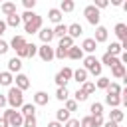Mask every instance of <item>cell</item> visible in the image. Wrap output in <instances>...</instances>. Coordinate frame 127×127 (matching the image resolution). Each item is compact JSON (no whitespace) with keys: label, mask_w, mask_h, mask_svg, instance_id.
I'll use <instances>...</instances> for the list:
<instances>
[{"label":"cell","mask_w":127,"mask_h":127,"mask_svg":"<svg viewBox=\"0 0 127 127\" xmlns=\"http://www.w3.org/2000/svg\"><path fill=\"white\" fill-rule=\"evenodd\" d=\"M6 101L10 103V109H18L24 105V91H20L18 87H10L8 89V95H6Z\"/></svg>","instance_id":"6da1fadb"},{"label":"cell","mask_w":127,"mask_h":127,"mask_svg":"<svg viewBox=\"0 0 127 127\" xmlns=\"http://www.w3.org/2000/svg\"><path fill=\"white\" fill-rule=\"evenodd\" d=\"M2 119H6L10 127H22V123H24V115L16 109H6L2 113Z\"/></svg>","instance_id":"7a4b0ae2"},{"label":"cell","mask_w":127,"mask_h":127,"mask_svg":"<svg viewBox=\"0 0 127 127\" xmlns=\"http://www.w3.org/2000/svg\"><path fill=\"white\" fill-rule=\"evenodd\" d=\"M83 69L91 71L93 75H101V62L95 56H87V58H83Z\"/></svg>","instance_id":"3957f363"},{"label":"cell","mask_w":127,"mask_h":127,"mask_svg":"<svg viewBox=\"0 0 127 127\" xmlns=\"http://www.w3.org/2000/svg\"><path fill=\"white\" fill-rule=\"evenodd\" d=\"M83 16L87 18V22H89L91 26H99L101 14H99V10H97L93 4H89V6H85V8H83Z\"/></svg>","instance_id":"277c9868"},{"label":"cell","mask_w":127,"mask_h":127,"mask_svg":"<svg viewBox=\"0 0 127 127\" xmlns=\"http://www.w3.org/2000/svg\"><path fill=\"white\" fill-rule=\"evenodd\" d=\"M42 24H44L42 16L34 14V16H32V20H28V22L24 24V32H26V34H36V32H40V30H42Z\"/></svg>","instance_id":"5b68a950"},{"label":"cell","mask_w":127,"mask_h":127,"mask_svg":"<svg viewBox=\"0 0 127 127\" xmlns=\"http://www.w3.org/2000/svg\"><path fill=\"white\" fill-rule=\"evenodd\" d=\"M71 75H73V69H71V67L60 69V71L56 73V83H58V87H65V83L71 79Z\"/></svg>","instance_id":"8992f818"},{"label":"cell","mask_w":127,"mask_h":127,"mask_svg":"<svg viewBox=\"0 0 127 127\" xmlns=\"http://www.w3.org/2000/svg\"><path fill=\"white\" fill-rule=\"evenodd\" d=\"M36 54H38V46H34V44H28V42H26V46H24L22 50H18V52H16V58H20V60H22V58H34Z\"/></svg>","instance_id":"52a82bcc"},{"label":"cell","mask_w":127,"mask_h":127,"mask_svg":"<svg viewBox=\"0 0 127 127\" xmlns=\"http://www.w3.org/2000/svg\"><path fill=\"white\" fill-rule=\"evenodd\" d=\"M38 54H40L42 62H52L54 60V48H50V44H42L38 48Z\"/></svg>","instance_id":"ba28073f"},{"label":"cell","mask_w":127,"mask_h":127,"mask_svg":"<svg viewBox=\"0 0 127 127\" xmlns=\"http://www.w3.org/2000/svg\"><path fill=\"white\" fill-rule=\"evenodd\" d=\"M16 85L14 87H18L20 91H26L28 87H30V79H28V75H24V73H16Z\"/></svg>","instance_id":"9c48e42d"},{"label":"cell","mask_w":127,"mask_h":127,"mask_svg":"<svg viewBox=\"0 0 127 127\" xmlns=\"http://www.w3.org/2000/svg\"><path fill=\"white\" fill-rule=\"evenodd\" d=\"M97 50V44L93 42V38H85L81 42V52H87L89 56H93V52Z\"/></svg>","instance_id":"30bf717a"},{"label":"cell","mask_w":127,"mask_h":127,"mask_svg":"<svg viewBox=\"0 0 127 127\" xmlns=\"http://www.w3.org/2000/svg\"><path fill=\"white\" fill-rule=\"evenodd\" d=\"M115 36L121 40V44H123V42H127V26H125L123 22L115 24Z\"/></svg>","instance_id":"8fae6325"},{"label":"cell","mask_w":127,"mask_h":127,"mask_svg":"<svg viewBox=\"0 0 127 127\" xmlns=\"http://www.w3.org/2000/svg\"><path fill=\"white\" fill-rule=\"evenodd\" d=\"M38 36H40L42 44H50V42L54 40V32H52V28H42V30L38 32Z\"/></svg>","instance_id":"7c38bea8"},{"label":"cell","mask_w":127,"mask_h":127,"mask_svg":"<svg viewBox=\"0 0 127 127\" xmlns=\"http://www.w3.org/2000/svg\"><path fill=\"white\" fill-rule=\"evenodd\" d=\"M105 40H107V28L97 26V28H95V38H93V42H95V44H101V42H105Z\"/></svg>","instance_id":"4fadbf2b"},{"label":"cell","mask_w":127,"mask_h":127,"mask_svg":"<svg viewBox=\"0 0 127 127\" xmlns=\"http://www.w3.org/2000/svg\"><path fill=\"white\" fill-rule=\"evenodd\" d=\"M8 46H10L12 50H16V52H18V50H22V48L26 46V38H24V36H14V38H12V42H10Z\"/></svg>","instance_id":"5bb4252c"},{"label":"cell","mask_w":127,"mask_h":127,"mask_svg":"<svg viewBox=\"0 0 127 127\" xmlns=\"http://www.w3.org/2000/svg\"><path fill=\"white\" fill-rule=\"evenodd\" d=\"M67 58H69V60H83V52H81V48L73 44V46L67 50Z\"/></svg>","instance_id":"9a60e30c"},{"label":"cell","mask_w":127,"mask_h":127,"mask_svg":"<svg viewBox=\"0 0 127 127\" xmlns=\"http://www.w3.org/2000/svg\"><path fill=\"white\" fill-rule=\"evenodd\" d=\"M101 64H105V65H109V67H115V65H117V64H121V62H119V58H117V56H111V54H107V52H105V54H103V58H101Z\"/></svg>","instance_id":"2e32d148"},{"label":"cell","mask_w":127,"mask_h":127,"mask_svg":"<svg viewBox=\"0 0 127 127\" xmlns=\"http://www.w3.org/2000/svg\"><path fill=\"white\" fill-rule=\"evenodd\" d=\"M20 69H22V60L20 58H12L8 62V71L10 73H20Z\"/></svg>","instance_id":"e0dca14e"},{"label":"cell","mask_w":127,"mask_h":127,"mask_svg":"<svg viewBox=\"0 0 127 127\" xmlns=\"http://www.w3.org/2000/svg\"><path fill=\"white\" fill-rule=\"evenodd\" d=\"M123 117H125V115H123V111H121L119 107H115V109H111V111H109V119H107V121H113V123H117V125H119V123L123 121Z\"/></svg>","instance_id":"ac0fdd59"},{"label":"cell","mask_w":127,"mask_h":127,"mask_svg":"<svg viewBox=\"0 0 127 127\" xmlns=\"http://www.w3.org/2000/svg\"><path fill=\"white\" fill-rule=\"evenodd\" d=\"M48 101H50V95L46 91H38L34 95V105H48Z\"/></svg>","instance_id":"d6986e66"},{"label":"cell","mask_w":127,"mask_h":127,"mask_svg":"<svg viewBox=\"0 0 127 127\" xmlns=\"http://www.w3.org/2000/svg\"><path fill=\"white\" fill-rule=\"evenodd\" d=\"M0 10H2V14L8 18V16L16 14V4H14V2H4V4L0 6Z\"/></svg>","instance_id":"ffe728a7"},{"label":"cell","mask_w":127,"mask_h":127,"mask_svg":"<svg viewBox=\"0 0 127 127\" xmlns=\"http://www.w3.org/2000/svg\"><path fill=\"white\" fill-rule=\"evenodd\" d=\"M81 32H83V28H81V26H79L77 22H75V24H69V26H67V36H69L71 40H73V38H77V36H79Z\"/></svg>","instance_id":"44dd1931"},{"label":"cell","mask_w":127,"mask_h":127,"mask_svg":"<svg viewBox=\"0 0 127 127\" xmlns=\"http://www.w3.org/2000/svg\"><path fill=\"white\" fill-rule=\"evenodd\" d=\"M48 18L54 22V24H62V12L58 8H50L48 10Z\"/></svg>","instance_id":"7402d4cb"},{"label":"cell","mask_w":127,"mask_h":127,"mask_svg":"<svg viewBox=\"0 0 127 127\" xmlns=\"http://www.w3.org/2000/svg\"><path fill=\"white\" fill-rule=\"evenodd\" d=\"M52 32H54V38H64V36H67V26L56 24V28H52Z\"/></svg>","instance_id":"603a6c76"},{"label":"cell","mask_w":127,"mask_h":127,"mask_svg":"<svg viewBox=\"0 0 127 127\" xmlns=\"http://www.w3.org/2000/svg\"><path fill=\"white\" fill-rule=\"evenodd\" d=\"M111 73H113V77H117V79L125 77V73H127V69H125V64H117L115 67H111Z\"/></svg>","instance_id":"cb8c5ba5"},{"label":"cell","mask_w":127,"mask_h":127,"mask_svg":"<svg viewBox=\"0 0 127 127\" xmlns=\"http://www.w3.org/2000/svg\"><path fill=\"white\" fill-rule=\"evenodd\" d=\"M77 83H83V81H87V71L83 69V67H79V69H73V75H71Z\"/></svg>","instance_id":"d4e9b609"},{"label":"cell","mask_w":127,"mask_h":127,"mask_svg":"<svg viewBox=\"0 0 127 127\" xmlns=\"http://www.w3.org/2000/svg\"><path fill=\"white\" fill-rule=\"evenodd\" d=\"M12 81H14V75H12L10 71H0V85L12 87Z\"/></svg>","instance_id":"484cf974"},{"label":"cell","mask_w":127,"mask_h":127,"mask_svg":"<svg viewBox=\"0 0 127 127\" xmlns=\"http://www.w3.org/2000/svg\"><path fill=\"white\" fill-rule=\"evenodd\" d=\"M22 115L24 117H34L36 115V105L34 103H24L22 105Z\"/></svg>","instance_id":"4316f807"},{"label":"cell","mask_w":127,"mask_h":127,"mask_svg":"<svg viewBox=\"0 0 127 127\" xmlns=\"http://www.w3.org/2000/svg\"><path fill=\"white\" fill-rule=\"evenodd\" d=\"M20 24H22V20H20V14H18V12L6 18V26H12V28H18Z\"/></svg>","instance_id":"83f0119b"},{"label":"cell","mask_w":127,"mask_h":127,"mask_svg":"<svg viewBox=\"0 0 127 127\" xmlns=\"http://www.w3.org/2000/svg\"><path fill=\"white\" fill-rule=\"evenodd\" d=\"M105 103L111 105V107L115 109V107L121 105V97H119V95H105Z\"/></svg>","instance_id":"f1b7e54d"},{"label":"cell","mask_w":127,"mask_h":127,"mask_svg":"<svg viewBox=\"0 0 127 127\" xmlns=\"http://www.w3.org/2000/svg\"><path fill=\"white\" fill-rule=\"evenodd\" d=\"M89 111H91V117H97V115H103V103H99V101H95V103H91V107H89Z\"/></svg>","instance_id":"f546056e"},{"label":"cell","mask_w":127,"mask_h":127,"mask_svg":"<svg viewBox=\"0 0 127 127\" xmlns=\"http://www.w3.org/2000/svg\"><path fill=\"white\" fill-rule=\"evenodd\" d=\"M67 119H69V111H65V109H64V107H62V109H58V111H56V121H60V123H62V125H64V123H65V121H67Z\"/></svg>","instance_id":"4dcf8cb0"},{"label":"cell","mask_w":127,"mask_h":127,"mask_svg":"<svg viewBox=\"0 0 127 127\" xmlns=\"http://www.w3.org/2000/svg\"><path fill=\"white\" fill-rule=\"evenodd\" d=\"M79 91H83L85 95H91V93L95 91V83H91V81H83L81 87H79Z\"/></svg>","instance_id":"1f68e13d"},{"label":"cell","mask_w":127,"mask_h":127,"mask_svg":"<svg viewBox=\"0 0 127 127\" xmlns=\"http://www.w3.org/2000/svg\"><path fill=\"white\" fill-rule=\"evenodd\" d=\"M73 8H75V4H73L71 0H64V2L60 4V8H58V10H60V12L64 14V12H71Z\"/></svg>","instance_id":"d6a6232c"},{"label":"cell","mask_w":127,"mask_h":127,"mask_svg":"<svg viewBox=\"0 0 127 127\" xmlns=\"http://www.w3.org/2000/svg\"><path fill=\"white\" fill-rule=\"evenodd\" d=\"M73 46V40L69 38V36H64V38H60V44H58V48H64V50H69Z\"/></svg>","instance_id":"836d02e7"},{"label":"cell","mask_w":127,"mask_h":127,"mask_svg":"<svg viewBox=\"0 0 127 127\" xmlns=\"http://www.w3.org/2000/svg\"><path fill=\"white\" fill-rule=\"evenodd\" d=\"M121 42H111V46L107 48V54H111V56H117V54H121Z\"/></svg>","instance_id":"e575fe53"},{"label":"cell","mask_w":127,"mask_h":127,"mask_svg":"<svg viewBox=\"0 0 127 127\" xmlns=\"http://www.w3.org/2000/svg\"><path fill=\"white\" fill-rule=\"evenodd\" d=\"M121 91H123V87L119 83H109V87H107V95H121Z\"/></svg>","instance_id":"d590c367"},{"label":"cell","mask_w":127,"mask_h":127,"mask_svg":"<svg viewBox=\"0 0 127 127\" xmlns=\"http://www.w3.org/2000/svg\"><path fill=\"white\" fill-rule=\"evenodd\" d=\"M109 83H111V77H103V75H99V79H97L95 87H99V89H107V87H109Z\"/></svg>","instance_id":"8d00e7d4"},{"label":"cell","mask_w":127,"mask_h":127,"mask_svg":"<svg viewBox=\"0 0 127 127\" xmlns=\"http://www.w3.org/2000/svg\"><path fill=\"white\" fill-rule=\"evenodd\" d=\"M56 97H58L60 101H65V99H69V91H67V87H58V91H56Z\"/></svg>","instance_id":"74e56055"},{"label":"cell","mask_w":127,"mask_h":127,"mask_svg":"<svg viewBox=\"0 0 127 127\" xmlns=\"http://www.w3.org/2000/svg\"><path fill=\"white\" fill-rule=\"evenodd\" d=\"M22 127H38V119H36V115H34V117H24Z\"/></svg>","instance_id":"f35d334b"},{"label":"cell","mask_w":127,"mask_h":127,"mask_svg":"<svg viewBox=\"0 0 127 127\" xmlns=\"http://www.w3.org/2000/svg\"><path fill=\"white\" fill-rule=\"evenodd\" d=\"M64 109L69 111V113L75 111V109H77V101H75V99H65V107H64Z\"/></svg>","instance_id":"ab89813d"},{"label":"cell","mask_w":127,"mask_h":127,"mask_svg":"<svg viewBox=\"0 0 127 127\" xmlns=\"http://www.w3.org/2000/svg\"><path fill=\"white\" fill-rule=\"evenodd\" d=\"M79 127H95V125H93V117H91V115H85V117L79 121Z\"/></svg>","instance_id":"60d3db41"},{"label":"cell","mask_w":127,"mask_h":127,"mask_svg":"<svg viewBox=\"0 0 127 127\" xmlns=\"http://www.w3.org/2000/svg\"><path fill=\"white\" fill-rule=\"evenodd\" d=\"M54 58H60V60L67 58V50H64V48H56V50H54Z\"/></svg>","instance_id":"b9f144b4"},{"label":"cell","mask_w":127,"mask_h":127,"mask_svg":"<svg viewBox=\"0 0 127 127\" xmlns=\"http://www.w3.org/2000/svg\"><path fill=\"white\" fill-rule=\"evenodd\" d=\"M93 6H95L97 10H101V8H107V6H109V2H107V0H95V4H93Z\"/></svg>","instance_id":"7bdbcfd3"},{"label":"cell","mask_w":127,"mask_h":127,"mask_svg":"<svg viewBox=\"0 0 127 127\" xmlns=\"http://www.w3.org/2000/svg\"><path fill=\"white\" fill-rule=\"evenodd\" d=\"M34 14H36V12H28V10H26V12H24V14H22V16H20V20H22V22H24V24H26V22H28V20H32V16H34Z\"/></svg>","instance_id":"ee69618b"},{"label":"cell","mask_w":127,"mask_h":127,"mask_svg":"<svg viewBox=\"0 0 127 127\" xmlns=\"http://www.w3.org/2000/svg\"><path fill=\"white\" fill-rule=\"evenodd\" d=\"M85 99H87V95H85L83 91H79V89H77V91H75V101H77V103H81V101H85Z\"/></svg>","instance_id":"f6af8a7d"},{"label":"cell","mask_w":127,"mask_h":127,"mask_svg":"<svg viewBox=\"0 0 127 127\" xmlns=\"http://www.w3.org/2000/svg\"><path fill=\"white\" fill-rule=\"evenodd\" d=\"M103 123H105L103 115H97V117H93V125H95V127H103Z\"/></svg>","instance_id":"bcb514c9"},{"label":"cell","mask_w":127,"mask_h":127,"mask_svg":"<svg viewBox=\"0 0 127 127\" xmlns=\"http://www.w3.org/2000/svg\"><path fill=\"white\" fill-rule=\"evenodd\" d=\"M10 50V46H8V42H4V40H0V56H4L6 52Z\"/></svg>","instance_id":"7dc6e473"},{"label":"cell","mask_w":127,"mask_h":127,"mask_svg":"<svg viewBox=\"0 0 127 127\" xmlns=\"http://www.w3.org/2000/svg\"><path fill=\"white\" fill-rule=\"evenodd\" d=\"M34 6H36V0H24V8H26L28 12H32Z\"/></svg>","instance_id":"c3c4849f"},{"label":"cell","mask_w":127,"mask_h":127,"mask_svg":"<svg viewBox=\"0 0 127 127\" xmlns=\"http://www.w3.org/2000/svg\"><path fill=\"white\" fill-rule=\"evenodd\" d=\"M64 127H79V121H77V119H67V121L64 123Z\"/></svg>","instance_id":"681fc988"},{"label":"cell","mask_w":127,"mask_h":127,"mask_svg":"<svg viewBox=\"0 0 127 127\" xmlns=\"http://www.w3.org/2000/svg\"><path fill=\"white\" fill-rule=\"evenodd\" d=\"M6 28H8V26H6V22H4V20H0V40H2V34L6 32Z\"/></svg>","instance_id":"f907efd6"},{"label":"cell","mask_w":127,"mask_h":127,"mask_svg":"<svg viewBox=\"0 0 127 127\" xmlns=\"http://www.w3.org/2000/svg\"><path fill=\"white\" fill-rule=\"evenodd\" d=\"M6 103H8V101H6V95H2V93H0V109H2Z\"/></svg>","instance_id":"816d5d0a"},{"label":"cell","mask_w":127,"mask_h":127,"mask_svg":"<svg viewBox=\"0 0 127 127\" xmlns=\"http://www.w3.org/2000/svg\"><path fill=\"white\" fill-rule=\"evenodd\" d=\"M48 127H64L60 121H52V123H48Z\"/></svg>","instance_id":"f5cc1de1"},{"label":"cell","mask_w":127,"mask_h":127,"mask_svg":"<svg viewBox=\"0 0 127 127\" xmlns=\"http://www.w3.org/2000/svg\"><path fill=\"white\" fill-rule=\"evenodd\" d=\"M103 127H119V125H117V123H113V121H105V123H103Z\"/></svg>","instance_id":"db71d44e"},{"label":"cell","mask_w":127,"mask_h":127,"mask_svg":"<svg viewBox=\"0 0 127 127\" xmlns=\"http://www.w3.org/2000/svg\"><path fill=\"white\" fill-rule=\"evenodd\" d=\"M0 127H10V125H8V121H6V119H2V117H0Z\"/></svg>","instance_id":"11a10c76"},{"label":"cell","mask_w":127,"mask_h":127,"mask_svg":"<svg viewBox=\"0 0 127 127\" xmlns=\"http://www.w3.org/2000/svg\"><path fill=\"white\" fill-rule=\"evenodd\" d=\"M111 4H113V6H121L123 2H121V0H111Z\"/></svg>","instance_id":"9f6ffc18"}]
</instances>
